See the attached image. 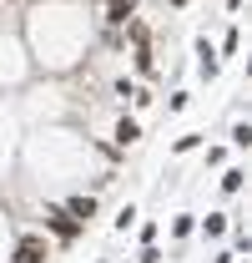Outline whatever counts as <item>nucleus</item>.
<instances>
[{
    "instance_id": "obj_3",
    "label": "nucleus",
    "mask_w": 252,
    "mask_h": 263,
    "mask_svg": "<svg viewBox=\"0 0 252 263\" xmlns=\"http://www.w3.org/2000/svg\"><path fill=\"white\" fill-rule=\"evenodd\" d=\"M66 213H71V218H76V223H91V218H96V197H91V193H81V197H71V202H66Z\"/></svg>"
},
{
    "instance_id": "obj_1",
    "label": "nucleus",
    "mask_w": 252,
    "mask_h": 263,
    "mask_svg": "<svg viewBox=\"0 0 252 263\" xmlns=\"http://www.w3.org/2000/svg\"><path fill=\"white\" fill-rule=\"evenodd\" d=\"M81 228H86V223H76L66 208H46V233H56L61 243H76V238H81Z\"/></svg>"
},
{
    "instance_id": "obj_14",
    "label": "nucleus",
    "mask_w": 252,
    "mask_h": 263,
    "mask_svg": "<svg viewBox=\"0 0 252 263\" xmlns=\"http://www.w3.org/2000/svg\"><path fill=\"white\" fill-rule=\"evenodd\" d=\"M172 5H177V10H182V5H192V0H172Z\"/></svg>"
},
{
    "instance_id": "obj_6",
    "label": "nucleus",
    "mask_w": 252,
    "mask_h": 263,
    "mask_svg": "<svg viewBox=\"0 0 252 263\" xmlns=\"http://www.w3.org/2000/svg\"><path fill=\"white\" fill-rule=\"evenodd\" d=\"M131 15H136V5H131V0H111V5H106V26H126Z\"/></svg>"
},
{
    "instance_id": "obj_4",
    "label": "nucleus",
    "mask_w": 252,
    "mask_h": 263,
    "mask_svg": "<svg viewBox=\"0 0 252 263\" xmlns=\"http://www.w3.org/2000/svg\"><path fill=\"white\" fill-rule=\"evenodd\" d=\"M136 142H141V122L136 117H121L116 122V147H136Z\"/></svg>"
},
{
    "instance_id": "obj_8",
    "label": "nucleus",
    "mask_w": 252,
    "mask_h": 263,
    "mask_svg": "<svg viewBox=\"0 0 252 263\" xmlns=\"http://www.w3.org/2000/svg\"><path fill=\"white\" fill-rule=\"evenodd\" d=\"M242 177H247L242 167H227V172H222V193H242Z\"/></svg>"
},
{
    "instance_id": "obj_5",
    "label": "nucleus",
    "mask_w": 252,
    "mask_h": 263,
    "mask_svg": "<svg viewBox=\"0 0 252 263\" xmlns=\"http://www.w3.org/2000/svg\"><path fill=\"white\" fill-rule=\"evenodd\" d=\"M197 56H202V76H207V81H212V76H217V51H212V41H207V35H202V41H197Z\"/></svg>"
},
{
    "instance_id": "obj_11",
    "label": "nucleus",
    "mask_w": 252,
    "mask_h": 263,
    "mask_svg": "<svg viewBox=\"0 0 252 263\" xmlns=\"http://www.w3.org/2000/svg\"><path fill=\"white\" fill-rule=\"evenodd\" d=\"M197 147H202V137H197V132H187V137H177V142H172V152H197Z\"/></svg>"
},
{
    "instance_id": "obj_12",
    "label": "nucleus",
    "mask_w": 252,
    "mask_h": 263,
    "mask_svg": "<svg viewBox=\"0 0 252 263\" xmlns=\"http://www.w3.org/2000/svg\"><path fill=\"white\" fill-rule=\"evenodd\" d=\"M207 233L222 238V233H227V213H212V218H207Z\"/></svg>"
},
{
    "instance_id": "obj_13",
    "label": "nucleus",
    "mask_w": 252,
    "mask_h": 263,
    "mask_svg": "<svg viewBox=\"0 0 252 263\" xmlns=\"http://www.w3.org/2000/svg\"><path fill=\"white\" fill-rule=\"evenodd\" d=\"M131 223H136V208H121V213H116V233H126Z\"/></svg>"
},
{
    "instance_id": "obj_10",
    "label": "nucleus",
    "mask_w": 252,
    "mask_h": 263,
    "mask_svg": "<svg viewBox=\"0 0 252 263\" xmlns=\"http://www.w3.org/2000/svg\"><path fill=\"white\" fill-rule=\"evenodd\" d=\"M192 228H197V218H192V213H182V218L172 223V238H192Z\"/></svg>"
},
{
    "instance_id": "obj_9",
    "label": "nucleus",
    "mask_w": 252,
    "mask_h": 263,
    "mask_svg": "<svg viewBox=\"0 0 252 263\" xmlns=\"http://www.w3.org/2000/svg\"><path fill=\"white\" fill-rule=\"evenodd\" d=\"M232 147H252V122H237L232 127Z\"/></svg>"
},
{
    "instance_id": "obj_2",
    "label": "nucleus",
    "mask_w": 252,
    "mask_h": 263,
    "mask_svg": "<svg viewBox=\"0 0 252 263\" xmlns=\"http://www.w3.org/2000/svg\"><path fill=\"white\" fill-rule=\"evenodd\" d=\"M46 258H51V243H46L40 233L15 238V258H10V263H46Z\"/></svg>"
},
{
    "instance_id": "obj_7",
    "label": "nucleus",
    "mask_w": 252,
    "mask_h": 263,
    "mask_svg": "<svg viewBox=\"0 0 252 263\" xmlns=\"http://www.w3.org/2000/svg\"><path fill=\"white\" fill-rule=\"evenodd\" d=\"M136 71H141V76H152V71H157V51H152L146 41L136 46Z\"/></svg>"
}]
</instances>
